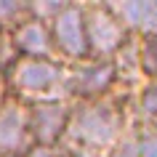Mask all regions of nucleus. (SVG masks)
Listing matches in <instances>:
<instances>
[{
	"instance_id": "obj_1",
	"label": "nucleus",
	"mask_w": 157,
	"mask_h": 157,
	"mask_svg": "<svg viewBox=\"0 0 157 157\" xmlns=\"http://www.w3.org/2000/svg\"><path fill=\"white\" fill-rule=\"evenodd\" d=\"M131 125V93L115 91L104 99L72 101L61 149L104 155Z\"/></svg>"
},
{
	"instance_id": "obj_2",
	"label": "nucleus",
	"mask_w": 157,
	"mask_h": 157,
	"mask_svg": "<svg viewBox=\"0 0 157 157\" xmlns=\"http://www.w3.org/2000/svg\"><path fill=\"white\" fill-rule=\"evenodd\" d=\"M3 88L24 104L64 99V64L56 59L16 56L3 72Z\"/></svg>"
},
{
	"instance_id": "obj_3",
	"label": "nucleus",
	"mask_w": 157,
	"mask_h": 157,
	"mask_svg": "<svg viewBox=\"0 0 157 157\" xmlns=\"http://www.w3.org/2000/svg\"><path fill=\"white\" fill-rule=\"evenodd\" d=\"M117 88V75L112 61L85 59L77 64H64V99L67 101H93L104 99Z\"/></svg>"
},
{
	"instance_id": "obj_4",
	"label": "nucleus",
	"mask_w": 157,
	"mask_h": 157,
	"mask_svg": "<svg viewBox=\"0 0 157 157\" xmlns=\"http://www.w3.org/2000/svg\"><path fill=\"white\" fill-rule=\"evenodd\" d=\"M83 21H85V43H88V59L112 61L117 51L125 45L131 35L117 21L109 3H83Z\"/></svg>"
},
{
	"instance_id": "obj_5",
	"label": "nucleus",
	"mask_w": 157,
	"mask_h": 157,
	"mask_svg": "<svg viewBox=\"0 0 157 157\" xmlns=\"http://www.w3.org/2000/svg\"><path fill=\"white\" fill-rule=\"evenodd\" d=\"M51 43L61 64H77L88 59L85 43V21H83V3H64V8L51 19L48 24Z\"/></svg>"
},
{
	"instance_id": "obj_6",
	"label": "nucleus",
	"mask_w": 157,
	"mask_h": 157,
	"mask_svg": "<svg viewBox=\"0 0 157 157\" xmlns=\"http://www.w3.org/2000/svg\"><path fill=\"white\" fill-rule=\"evenodd\" d=\"M72 101L53 99V101H32L27 104V120H29V136L37 147H59L67 131Z\"/></svg>"
},
{
	"instance_id": "obj_7",
	"label": "nucleus",
	"mask_w": 157,
	"mask_h": 157,
	"mask_svg": "<svg viewBox=\"0 0 157 157\" xmlns=\"http://www.w3.org/2000/svg\"><path fill=\"white\" fill-rule=\"evenodd\" d=\"M32 147L27 104L6 93L0 99V157H21Z\"/></svg>"
},
{
	"instance_id": "obj_8",
	"label": "nucleus",
	"mask_w": 157,
	"mask_h": 157,
	"mask_svg": "<svg viewBox=\"0 0 157 157\" xmlns=\"http://www.w3.org/2000/svg\"><path fill=\"white\" fill-rule=\"evenodd\" d=\"M8 37H11V45H13V53L16 56H24V59H56L48 24H43V21H37L32 16L27 19V21H21Z\"/></svg>"
},
{
	"instance_id": "obj_9",
	"label": "nucleus",
	"mask_w": 157,
	"mask_h": 157,
	"mask_svg": "<svg viewBox=\"0 0 157 157\" xmlns=\"http://www.w3.org/2000/svg\"><path fill=\"white\" fill-rule=\"evenodd\" d=\"M109 8L131 37H147L157 32V0H117L109 3Z\"/></svg>"
},
{
	"instance_id": "obj_10",
	"label": "nucleus",
	"mask_w": 157,
	"mask_h": 157,
	"mask_svg": "<svg viewBox=\"0 0 157 157\" xmlns=\"http://www.w3.org/2000/svg\"><path fill=\"white\" fill-rule=\"evenodd\" d=\"M131 123L139 128H157V77L131 93Z\"/></svg>"
},
{
	"instance_id": "obj_11",
	"label": "nucleus",
	"mask_w": 157,
	"mask_h": 157,
	"mask_svg": "<svg viewBox=\"0 0 157 157\" xmlns=\"http://www.w3.org/2000/svg\"><path fill=\"white\" fill-rule=\"evenodd\" d=\"M29 19V0H0V32L11 35Z\"/></svg>"
},
{
	"instance_id": "obj_12",
	"label": "nucleus",
	"mask_w": 157,
	"mask_h": 157,
	"mask_svg": "<svg viewBox=\"0 0 157 157\" xmlns=\"http://www.w3.org/2000/svg\"><path fill=\"white\" fill-rule=\"evenodd\" d=\"M139 43V69L144 80H155L157 77V32L147 37H136Z\"/></svg>"
},
{
	"instance_id": "obj_13",
	"label": "nucleus",
	"mask_w": 157,
	"mask_h": 157,
	"mask_svg": "<svg viewBox=\"0 0 157 157\" xmlns=\"http://www.w3.org/2000/svg\"><path fill=\"white\" fill-rule=\"evenodd\" d=\"M101 157H139V128L131 123L128 131H125Z\"/></svg>"
},
{
	"instance_id": "obj_14",
	"label": "nucleus",
	"mask_w": 157,
	"mask_h": 157,
	"mask_svg": "<svg viewBox=\"0 0 157 157\" xmlns=\"http://www.w3.org/2000/svg\"><path fill=\"white\" fill-rule=\"evenodd\" d=\"M64 3L67 0H29V16L43 24H51V19L64 8Z\"/></svg>"
},
{
	"instance_id": "obj_15",
	"label": "nucleus",
	"mask_w": 157,
	"mask_h": 157,
	"mask_svg": "<svg viewBox=\"0 0 157 157\" xmlns=\"http://www.w3.org/2000/svg\"><path fill=\"white\" fill-rule=\"evenodd\" d=\"M139 157H157V128H139Z\"/></svg>"
},
{
	"instance_id": "obj_16",
	"label": "nucleus",
	"mask_w": 157,
	"mask_h": 157,
	"mask_svg": "<svg viewBox=\"0 0 157 157\" xmlns=\"http://www.w3.org/2000/svg\"><path fill=\"white\" fill-rule=\"evenodd\" d=\"M59 155H61L59 147H37V144H35V147L27 149L21 157H59Z\"/></svg>"
},
{
	"instance_id": "obj_17",
	"label": "nucleus",
	"mask_w": 157,
	"mask_h": 157,
	"mask_svg": "<svg viewBox=\"0 0 157 157\" xmlns=\"http://www.w3.org/2000/svg\"><path fill=\"white\" fill-rule=\"evenodd\" d=\"M59 157H101V155H93V152H83V149H61Z\"/></svg>"
},
{
	"instance_id": "obj_18",
	"label": "nucleus",
	"mask_w": 157,
	"mask_h": 157,
	"mask_svg": "<svg viewBox=\"0 0 157 157\" xmlns=\"http://www.w3.org/2000/svg\"><path fill=\"white\" fill-rule=\"evenodd\" d=\"M6 96V88H3V77H0V99Z\"/></svg>"
}]
</instances>
